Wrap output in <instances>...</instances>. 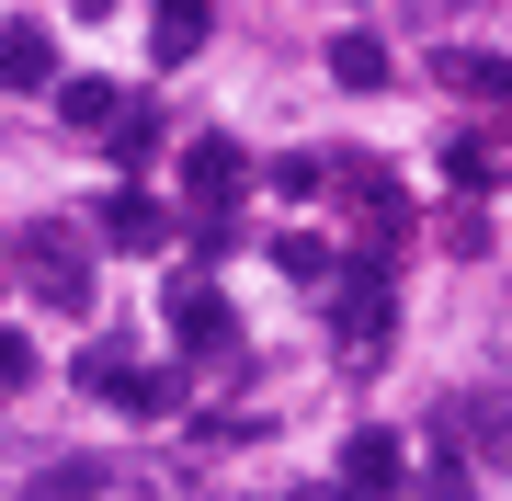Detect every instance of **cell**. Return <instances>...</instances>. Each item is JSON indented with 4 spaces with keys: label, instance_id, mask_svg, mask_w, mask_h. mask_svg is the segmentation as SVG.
Segmentation results:
<instances>
[{
    "label": "cell",
    "instance_id": "1",
    "mask_svg": "<svg viewBox=\"0 0 512 501\" xmlns=\"http://www.w3.org/2000/svg\"><path fill=\"white\" fill-rule=\"evenodd\" d=\"M12 274L35 285L46 308H92V240H80V228H23V240H12Z\"/></svg>",
    "mask_w": 512,
    "mask_h": 501
},
{
    "label": "cell",
    "instance_id": "2",
    "mask_svg": "<svg viewBox=\"0 0 512 501\" xmlns=\"http://www.w3.org/2000/svg\"><path fill=\"white\" fill-rule=\"evenodd\" d=\"M80 388H92V399H114V410H148V422H160V410L183 399V376H148L126 342H92V353H80Z\"/></svg>",
    "mask_w": 512,
    "mask_h": 501
},
{
    "label": "cell",
    "instance_id": "3",
    "mask_svg": "<svg viewBox=\"0 0 512 501\" xmlns=\"http://www.w3.org/2000/svg\"><path fill=\"white\" fill-rule=\"evenodd\" d=\"M330 319H342V331H330V342H342V365H365V353L399 342V297H387L376 274H365V285H342V308H330Z\"/></svg>",
    "mask_w": 512,
    "mask_h": 501
},
{
    "label": "cell",
    "instance_id": "4",
    "mask_svg": "<svg viewBox=\"0 0 512 501\" xmlns=\"http://www.w3.org/2000/svg\"><path fill=\"white\" fill-rule=\"evenodd\" d=\"M171 342H183V353H205V365H217V353L239 342V308L217 297V285H194V274H183V285H171Z\"/></svg>",
    "mask_w": 512,
    "mask_h": 501
},
{
    "label": "cell",
    "instance_id": "5",
    "mask_svg": "<svg viewBox=\"0 0 512 501\" xmlns=\"http://www.w3.org/2000/svg\"><path fill=\"white\" fill-rule=\"evenodd\" d=\"M239 183H251V160H239L228 137H194V149H183V194H194V217H228Z\"/></svg>",
    "mask_w": 512,
    "mask_h": 501
},
{
    "label": "cell",
    "instance_id": "6",
    "mask_svg": "<svg viewBox=\"0 0 512 501\" xmlns=\"http://www.w3.org/2000/svg\"><path fill=\"white\" fill-rule=\"evenodd\" d=\"M342 490H365V501H399L410 490V456H399V433H353V445H342Z\"/></svg>",
    "mask_w": 512,
    "mask_h": 501
},
{
    "label": "cell",
    "instance_id": "7",
    "mask_svg": "<svg viewBox=\"0 0 512 501\" xmlns=\"http://www.w3.org/2000/svg\"><path fill=\"white\" fill-rule=\"evenodd\" d=\"M205 35H217V0H148V57L160 69H194Z\"/></svg>",
    "mask_w": 512,
    "mask_h": 501
},
{
    "label": "cell",
    "instance_id": "8",
    "mask_svg": "<svg viewBox=\"0 0 512 501\" xmlns=\"http://www.w3.org/2000/svg\"><path fill=\"white\" fill-rule=\"evenodd\" d=\"M0 92H57V35L46 23H0Z\"/></svg>",
    "mask_w": 512,
    "mask_h": 501
},
{
    "label": "cell",
    "instance_id": "9",
    "mask_svg": "<svg viewBox=\"0 0 512 501\" xmlns=\"http://www.w3.org/2000/svg\"><path fill=\"white\" fill-rule=\"evenodd\" d=\"M92 240H103V251H160L171 228H160V205H148V194H103V228H92Z\"/></svg>",
    "mask_w": 512,
    "mask_h": 501
},
{
    "label": "cell",
    "instance_id": "10",
    "mask_svg": "<svg viewBox=\"0 0 512 501\" xmlns=\"http://www.w3.org/2000/svg\"><path fill=\"white\" fill-rule=\"evenodd\" d=\"M57 114H69L80 137H103L114 114H126V92H114V80H57Z\"/></svg>",
    "mask_w": 512,
    "mask_h": 501
},
{
    "label": "cell",
    "instance_id": "11",
    "mask_svg": "<svg viewBox=\"0 0 512 501\" xmlns=\"http://www.w3.org/2000/svg\"><path fill=\"white\" fill-rule=\"evenodd\" d=\"M330 80H342V92H387V46L376 35H342V46H330Z\"/></svg>",
    "mask_w": 512,
    "mask_h": 501
},
{
    "label": "cell",
    "instance_id": "12",
    "mask_svg": "<svg viewBox=\"0 0 512 501\" xmlns=\"http://www.w3.org/2000/svg\"><path fill=\"white\" fill-rule=\"evenodd\" d=\"M444 80H456V92H490V103H512V57H490V46H456V57H444Z\"/></svg>",
    "mask_w": 512,
    "mask_h": 501
},
{
    "label": "cell",
    "instance_id": "13",
    "mask_svg": "<svg viewBox=\"0 0 512 501\" xmlns=\"http://www.w3.org/2000/svg\"><path fill=\"white\" fill-rule=\"evenodd\" d=\"M433 240H444V251H456V262H478V251H490V217H478V205H456V217H444V228H433Z\"/></svg>",
    "mask_w": 512,
    "mask_h": 501
},
{
    "label": "cell",
    "instance_id": "14",
    "mask_svg": "<svg viewBox=\"0 0 512 501\" xmlns=\"http://www.w3.org/2000/svg\"><path fill=\"white\" fill-rule=\"evenodd\" d=\"M274 262H285V274H296V285H319V274H330V251L308 240V228H296V240H274Z\"/></svg>",
    "mask_w": 512,
    "mask_h": 501
},
{
    "label": "cell",
    "instance_id": "15",
    "mask_svg": "<svg viewBox=\"0 0 512 501\" xmlns=\"http://www.w3.org/2000/svg\"><path fill=\"white\" fill-rule=\"evenodd\" d=\"M444 171H456V183L478 194V183H490V171H501V149H478V137H456V149H444Z\"/></svg>",
    "mask_w": 512,
    "mask_h": 501
},
{
    "label": "cell",
    "instance_id": "16",
    "mask_svg": "<svg viewBox=\"0 0 512 501\" xmlns=\"http://www.w3.org/2000/svg\"><path fill=\"white\" fill-rule=\"evenodd\" d=\"M0 388H35V342L23 331H0Z\"/></svg>",
    "mask_w": 512,
    "mask_h": 501
},
{
    "label": "cell",
    "instance_id": "17",
    "mask_svg": "<svg viewBox=\"0 0 512 501\" xmlns=\"http://www.w3.org/2000/svg\"><path fill=\"white\" fill-rule=\"evenodd\" d=\"M308 501H365V490H342V479H319V490H308Z\"/></svg>",
    "mask_w": 512,
    "mask_h": 501
},
{
    "label": "cell",
    "instance_id": "18",
    "mask_svg": "<svg viewBox=\"0 0 512 501\" xmlns=\"http://www.w3.org/2000/svg\"><path fill=\"white\" fill-rule=\"evenodd\" d=\"M35 501H69V490H35Z\"/></svg>",
    "mask_w": 512,
    "mask_h": 501
}]
</instances>
